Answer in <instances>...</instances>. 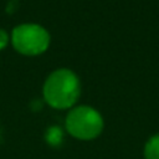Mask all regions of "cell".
Returning <instances> with one entry per match:
<instances>
[{
    "instance_id": "1",
    "label": "cell",
    "mask_w": 159,
    "mask_h": 159,
    "mask_svg": "<svg viewBox=\"0 0 159 159\" xmlns=\"http://www.w3.org/2000/svg\"><path fill=\"white\" fill-rule=\"evenodd\" d=\"M80 93V80L73 71L67 68L53 71L43 84V98L47 104L56 109L72 107L77 102Z\"/></svg>"
},
{
    "instance_id": "2",
    "label": "cell",
    "mask_w": 159,
    "mask_h": 159,
    "mask_svg": "<svg viewBox=\"0 0 159 159\" xmlns=\"http://www.w3.org/2000/svg\"><path fill=\"white\" fill-rule=\"evenodd\" d=\"M66 129L77 139L91 140L102 133L103 118L94 108L78 106L68 112L66 117Z\"/></svg>"
},
{
    "instance_id": "3",
    "label": "cell",
    "mask_w": 159,
    "mask_h": 159,
    "mask_svg": "<svg viewBox=\"0 0 159 159\" xmlns=\"http://www.w3.org/2000/svg\"><path fill=\"white\" fill-rule=\"evenodd\" d=\"M14 48L25 56L43 53L50 45V34L37 24H21L11 32Z\"/></svg>"
},
{
    "instance_id": "4",
    "label": "cell",
    "mask_w": 159,
    "mask_h": 159,
    "mask_svg": "<svg viewBox=\"0 0 159 159\" xmlns=\"http://www.w3.org/2000/svg\"><path fill=\"white\" fill-rule=\"evenodd\" d=\"M144 159H159V133L147 140L144 145Z\"/></svg>"
},
{
    "instance_id": "5",
    "label": "cell",
    "mask_w": 159,
    "mask_h": 159,
    "mask_svg": "<svg viewBox=\"0 0 159 159\" xmlns=\"http://www.w3.org/2000/svg\"><path fill=\"white\" fill-rule=\"evenodd\" d=\"M45 138H46V142H47L50 145L57 147V145H60V144L62 143V138H63L62 130H61L58 127L52 125V127H50V128L46 130Z\"/></svg>"
},
{
    "instance_id": "6",
    "label": "cell",
    "mask_w": 159,
    "mask_h": 159,
    "mask_svg": "<svg viewBox=\"0 0 159 159\" xmlns=\"http://www.w3.org/2000/svg\"><path fill=\"white\" fill-rule=\"evenodd\" d=\"M7 43H9V35L5 30L0 29V51L4 50Z\"/></svg>"
}]
</instances>
